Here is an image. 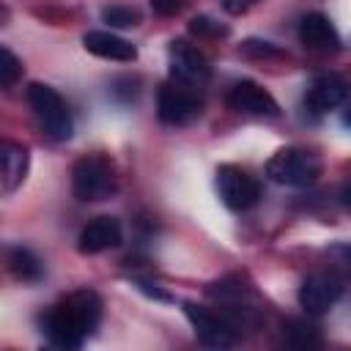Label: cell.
<instances>
[{
	"label": "cell",
	"instance_id": "obj_1",
	"mask_svg": "<svg viewBox=\"0 0 351 351\" xmlns=\"http://www.w3.org/2000/svg\"><path fill=\"white\" fill-rule=\"evenodd\" d=\"M99 321H101V296L90 288H80L63 296L41 315V329L52 346L74 351L93 335Z\"/></svg>",
	"mask_w": 351,
	"mask_h": 351
},
{
	"label": "cell",
	"instance_id": "obj_2",
	"mask_svg": "<svg viewBox=\"0 0 351 351\" xmlns=\"http://www.w3.org/2000/svg\"><path fill=\"white\" fill-rule=\"evenodd\" d=\"M206 296L217 304V313H222L228 318V324L241 332V329H255L261 324V302L252 291L250 282H244L239 274L214 280L206 285Z\"/></svg>",
	"mask_w": 351,
	"mask_h": 351
},
{
	"label": "cell",
	"instance_id": "obj_3",
	"mask_svg": "<svg viewBox=\"0 0 351 351\" xmlns=\"http://www.w3.org/2000/svg\"><path fill=\"white\" fill-rule=\"evenodd\" d=\"M71 189L82 203L107 200L118 192V170L115 162L104 154H88L71 167Z\"/></svg>",
	"mask_w": 351,
	"mask_h": 351
},
{
	"label": "cell",
	"instance_id": "obj_4",
	"mask_svg": "<svg viewBox=\"0 0 351 351\" xmlns=\"http://www.w3.org/2000/svg\"><path fill=\"white\" fill-rule=\"evenodd\" d=\"M321 170V156L302 145H285L274 151L266 162V176L282 186H310L318 181Z\"/></svg>",
	"mask_w": 351,
	"mask_h": 351
},
{
	"label": "cell",
	"instance_id": "obj_5",
	"mask_svg": "<svg viewBox=\"0 0 351 351\" xmlns=\"http://www.w3.org/2000/svg\"><path fill=\"white\" fill-rule=\"evenodd\" d=\"M27 104H30V110L38 118V123L44 126V132L52 140L63 143V140L71 137V132H74L71 112H69L63 96L52 85H47V82H30L27 85Z\"/></svg>",
	"mask_w": 351,
	"mask_h": 351
},
{
	"label": "cell",
	"instance_id": "obj_6",
	"mask_svg": "<svg viewBox=\"0 0 351 351\" xmlns=\"http://www.w3.org/2000/svg\"><path fill=\"white\" fill-rule=\"evenodd\" d=\"M203 110V101L197 99V93L192 90V85L184 82H165L156 93V115L162 123L167 126H184L192 123Z\"/></svg>",
	"mask_w": 351,
	"mask_h": 351
},
{
	"label": "cell",
	"instance_id": "obj_7",
	"mask_svg": "<svg viewBox=\"0 0 351 351\" xmlns=\"http://www.w3.org/2000/svg\"><path fill=\"white\" fill-rule=\"evenodd\" d=\"M217 192L219 200L230 211H247L261 200V184L239 165H219L217 167Z\"/></svg>",
	"mask_w": 351,
	"mask_h": 351
},
{
	"label": "cell",
	"instance_id": "obj_8",
	"mask_svg": "<svg viewBox=\"0 0 351 351\" xmlns=\"http://www.w3.org/2000/svg\"><path fill=\"white\" fill-rule=\"evenodd\" d=\"M184 315L192 324L197 340L208 348H230L239 337V332L228 324V318L211 307L195 304V302H184Z\"/></svg>",
	"mask_w": 351,
	"mask_h": 351
},
{
	"label": "cell",
	"instance_id": "obj_9",
	"mask_svg": "<svg viewBox=\"0 0 351 351\" xmlns=\"http://www.w3.org/2000/svg\"><path fill=\"white\" fill-rule=\"evenodd\" d=\"M167 55H170V74H173L176 82H184V85H192V88L208 82V77H211L208 58L192 41L173 38L170 47H167Z\"/></svg>",
	"mask_w": 351,
	"mask_h": 351
},
{
	"label": "cell",
	"instance_id": "obj_10",
	"mask_svg": "<svg viewBox=\"0 0 351 351\" xmlns=\"http://www.w3.org/2000/svg\"><path fill=\"white\" fill-rule=\"evenodd\" d=\"M340 296H343V280L332 271H313L299 285V304L313 318L329 313V307H335Z\"/></svg>",
	"mask_w": 351,
	"mask_h": 351
},
{
	"label": "cell",
	"instance_id": "obj_11",
	"mask_svg": "<svg viewBox=\"0 0 351 351\" xmlns=\"http://www.w3.org/2000/svg\"><path fill=\"white\" fill-rule=\"evenodd\" d=\"M228 107L236 110V112H244V115H255V118L280 115V104L274 101V96L252 80L233 82V88L228 90Z\"/></svg>",
	"mask_w": 351,
	"mask_h": 351
},
{
	"label": "cell",
	"instance_id": "obj_12",
	"mask_svg": "<svg viewBox=\"0 0 351 351\" xmlns=\"http://www.w3.org/2000/svg\"><path fill=\"white\" fill-rule=\"evenodd\" d=\"M346 99H348V82L332 71L315 74L304 90V104L315 112H329V110L340 107Z\"/></svg>",
	"mask_w": 351,
	"mask_h": 351
},
{
	"label": "cell",
	"instance_id": "obj_13",
	"mask_svg": "<svg viewBox=\"0 0 351 351\" xmlns=\"http://www.w3.org/2000/svg\"><path fill=\"white\" fill-rule=\"evenodd\" d=\"M123 239V230H121V222L115 217H93L77 236V250L82 255H99L104 250H112L118 247Z\"/></svg>",
	"mask_w": 351,
	"mask_h": 351
},
{
	"label": "cell",
	"instance_id": "obj_14",
	"mask_svg": "<svg viewBox=\"0 0 351 351\" xmlns=\"http://www.w3.org/2000/svg\"><path fill=\"white\" fill-rule=\"evenodd\" d=\"M299 41L307 49H315V52H337L340 49V36H337L335 25L329 22V16H324L318 11L302 16V22H299Z\"/></svg>",
	"mask_w": 351,
	"mask_h": 351
},
{
	"label": "cell",
	"instance_id": "obj_15",
	"mask_svg": "<svg viewBox=\"0 0 351 351\" xmlns=\"http://www.w3.org/2000/svg\"><path fill=\"white\" fill-rule=\"evenodd\" d=\"M82 47L96 55V58H104V60H121V63H132L137 58V47L115 33H107V30H88L82 36Z\"/></svg>",
	"mask_w": 351,
	"mask_h": 351
},
{
	"label": "cell",
	"instance_id": "obj_16",
	"mask_svg": "<svg viewBox=\"0 0 351 351\" xmlns=\"http://www.w3.org/2000/svg\"><path fill=\"white\" fill-rule=\"evenodd\" d=\"M0 167H3V192L11 195L22 181L27 178L30 170V151L22 143L3 140L0 143Z\"/></svg>",
	"mask_w": 351,
	"mask_h": 351
},
{
	"label": "cell",
	"instance_id": "obj_17",
	"mask_svg": "<svg viewBox=\"0 0 351 351\" xmlns=\"http://www.w3.org/2000/svg\"><path fill=\"white\" fill-rule=\"evenodd\" d=\"M5 263H8V271L22 280V282H38L44 277V263L41 258L27 250V247H8L5 252Z\"/></svg>",
	"mask_w": 351,
	"mask_h": 351
},
{
	"label": "cell",
	"instance_id": "obj_18",
	"mask_svg": "<svg viewBox=\"0 0 351 351\" xmlns=\"http://www.w3.org/2000/svg\"><path fill=\"white\" fill-rule=\"evenodd\" d=\"M282 337L293 348H315V346H321L318 326L310 324V321H304V318H288L282 324Z\"/></svg>",
	"mask_w": 351,
	"mask_h": 351
},
{
	"label": "cell",
	"instance_id": "obj_19",
	"mask_svg": "<svg viewBox=\"0 0 351 351\" xmlns=\"http://www.w3.org/2000/svg\"><path fill=\"white\" fill-rule=\"evenodd\" d=\"M19 77H22V60L8 47H0V85L11 88Z\"/></svg>",
	"mask_w": 351,
	"mask_h": 351
},
{
	"label": "cell",
	"instance_id": "obj_20",
	"mask_svg": "<svg viewBox=\"0 0 351 351\" xmlns=\"http://www.w3.org/2000/svg\"><path fill=\"white\" fill-rule=\"evenodd\" d=\"M101 19L110 27H132L140 22V14L129 5H107V8H101Z\"/></svg>",
	"mask_w": 351,
	"mask_h": 351
},
{
	"label": "cell",
	"instance_id": "obj_21",
	"mask_svg": "<svg viewBox=\"0 0 351 351\" xmlns=\"http://www.w3.org/2000/svg\"><path fill=\"white\" fill-rule=\"evenodd\" d=\"M189 33L197 36V38H219V36H228V27L214 22L211 16H192L189 19Z\"/></svg>",
	"mask_w": 351,
	"mask_h": 351
},
{
	"label": "cell",
	"instance_id": "obj_22",
	"mask_svg": "<svg viewBox=\"0 0 351 351\" xmlns=\"http://www.w3.org/2000/svg\"><path fill=\"white\" fill-rule=\"evenodd\" d=\"M241 55H250V58H274L280 55V49L269 41H261V38H247L241 47H239Z\"/></svg>",
	"mask_w": 351,
	"mask_h": 351
},
{
	"label": "cell",
	"instance_id": "obj_23",
	"mask_svg": "<svg viewBox=\"0 0 351 351\" xmlns=\"http://www.w3.org/2000/svg\"><path fill=\"white\" fill-rule=\"evenodd\" d=\"M134 285H137V291H143L145 296H151V299H159V302H173V296L167 293V291H162L156 282H148V280H134Z\"/></svg>",
	"mask_w": 351,
	"mask_h": 351
},
{
	"label": "cell",
	"instance_id": "obj_24",
	"mask_svg": "<svg viewBox=\"0 0 351 351\" xmlns=\"http://www.w3.org/2000/svg\"><path fill=\"white\" fill-rule=\"evenodd\" d=\"M261 0H222V8L228 11V14H233V16H239V14H247L252 5H258Z\"/></svg>",
	"mask_w": 351,
	"mask_h": 351
},
{
	"label": "cell",
	"instance_id": "obj_25",
	"mask_svg": "<svg viewBox=\"0 0 351 351\" xmlns=\"http://www.w3.org/2000/svg\"><path fill=\"white\" fill-rule=\"evenodd\" d=\"M181 5H184V0H151V8H154L156 14H162V16L176 14Z\"/></svg>",
	"mask_w": 351,
	"mask_h": 351
},
{
	"label": "cell",
	"instance_id": "obj_26",
	"mask_svg": "<svg viewBox=\"0 0 351 351\" xmlns=\"http://www.w3.org/2000/svg\"><path fill=\"white\" fill-rule=\"evenodd\" d=\"M340 200H343V206L351 211V184H346V186L340 189Z\"/></svg>",
	"mask_w": 351,
	"mask_h": 351
},
{
	"label": "cell",
	"instance_id": "obj_27",
	"mask_svg": "<svg viewBox=\"0 0 351 351\" xmlns=\"http://www.w3.org/2000/svg\"><path fill=\"white\" fill-rule=\"evenodd\" d=\"M343 123H346V126H348V129H351V107H348V110H346V115H343Z\"/></svg>",
	"mask_w": 351,
	"mask_h": 351
}]
</instances>
